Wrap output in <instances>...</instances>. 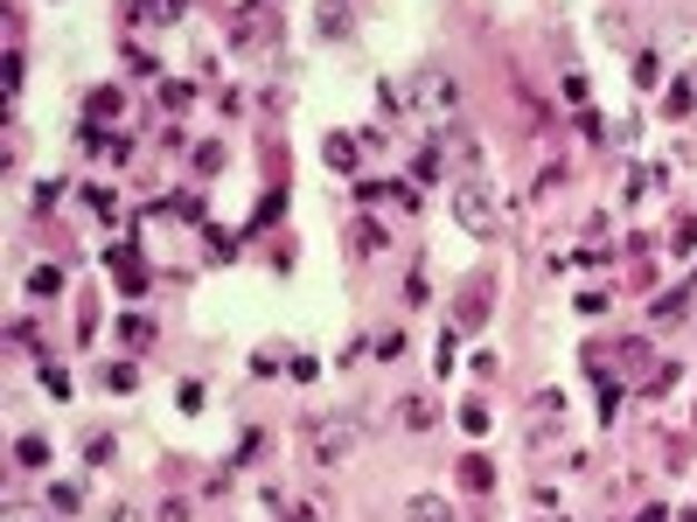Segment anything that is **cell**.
<instances>
[{
    "label": "cell",
    "mask_w": 697,
    "mask_h": 522,
    "mask_svg": "<svg viewBox=\"0 0 697 522\" xmlns=\"http://www.w3.org/2000/svg\"><path fill=\"white\" fill-rule=\"evenodd\" d=\"M315 432V460L328 466V460H349L356 446H364V432H356V418L342 411V418H321V425H307Z\"/></svg>",
    "instance_id": "cell-1"
},
{
    "label": "cell",
    "mask_w": 697,
    "mask_h": 522,
    "mask_svg": "<svg viewBox=\"0 0 697 522\" xmlns=\"http://www.w3.org/2000/svg\"><path fill=\"white\" fill-rule=\"evenodd\" d=\"M460 223H468V230H488V223H496V209L481 202V189H460Z\"/></svg>",
    "instance_id": "cell-2"
},
{
    "label": "cell",
    "mask_w": 697,
    "mask_h": 522,
    "mask_svg": "<svg viewBox=\"0 0 697 522\" xmlns=\"http://www.w3.org/2000/svg\"><path fill=\"white\" fill-rule=\"evenodd\" d=\"M147 14L153 21H175V14H182V0H147Z\"/></svg>",
    "instance_id": "cell-4"
},
{
    "label": "cell",
    "mask_w": 697,
    "mask_h": 522,
    "mask_svg": "<svg viewBox=\"0 0 697 522\" xmlns=\"http://www.w3.org/2000/svg\"><path fill=\"white\" fill-rule=\"evenodd\" d=\"M411 522H447V509L440 502H411Z\"/></svg>",
    "instance_id": "cell-3"
}]
</instances>
